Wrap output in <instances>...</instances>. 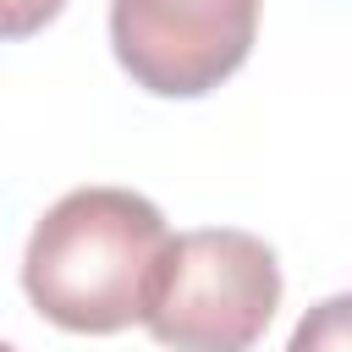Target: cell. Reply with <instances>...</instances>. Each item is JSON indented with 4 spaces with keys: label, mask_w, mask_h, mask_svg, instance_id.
I'll use <instances>...</instances> for the list:
<instances>
[{
    "label": "cell",
    "mask_w": 352,
    "mask_h": 352,
    "mask_svg": "<svg viewBox=\"0 0 352 352\" xmlns=\"http://www.w3.org/2000/svg\"><path fill=\"white\" fill-rule=\"evenodd\" d=\"M170 226L132 187H72L44 209L22 253L28 302L77 336L143 324Z\"/></svg>",
    "instance_id": "6da1fadb"
},
{
    "label": "cell",
    "mask_w": 352,
    "mask_h": 352,
    "mask_svg": "<svg viewBox=\"0 0 352 352\" xmlns=\"http://www.w3.org/2000/svg\"><path fill=\"white\" fill-rule=\"evenodd\" d=\"M280 308L275 248L236 226H198L165 242L143 324L170 352H248Z\"/></svg>",
    "instance_id": "7a4b0ae2"
},
{
    "label": "cell",
    "mask_w": 352,
    "mask_h": 352,
    "mask_svg": "<svg viewBox=\"0 0 352 352\" xmlns=\"http://www.w3.org/2000/svg\"><path fill=\"white\" fill-rule=\"evenodd\" d=\"M258 0H110V50L121 72L160 99L220 88L253 50Z\"/></svg>",
    "instance_id": "3957f363"
},
{
    "label": "cell",
    "mask_w": 352,
    "mask_h": 352,
    "mask_svg": "<svg viewBox=\"0 0 352 352\" xmlns=\"http://www.w3.org/2000/svg\"><path fill=\"white\" fill-rule=\"evenodd\" d=\"M346 297H324L314 314H302L286 352H346Z\"/></svg>",
    "instance_id": "277c9868"
},
{
    "label": "cell",
    "mask_w": 352,
    "mask_h": 352,
    "mask_svg": "<svg viewBox=\"0 0 352 352\" xmlns=\"http://www.w3.org/2000/svg\"><path fill=\"white\" fill-rule=\"evenodd\" d=\"M66 0H0V38L16 44V38H33L44 22L60 16Z\"/></svg>",
    "instance_id": "5b68a950"
},
{
    "label": "cell",
    "mask_w": 352,
    "mask_h": 352,
    "mask_svg": "<svg viewBox=\"0 0 352 352\" xmlns=\"http://www.w3.org/2000/svg\"><path fill=\"white\" fill-rule=\"evenodd\" d=\"M0 352H16V346H6V341H0Z\"/></svg>",
    "instance_id": "8992f818"
}]
</instances>
